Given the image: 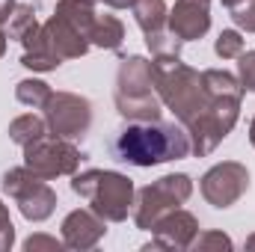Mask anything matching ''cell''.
Instances as JSON below:
<instances>
[{
  "instance_id": "cell-11",
  "label": "cell",
  "mask_w": 255,
  "mask_h": 252,
  "mask_svg": "<svg viewBox=\"0 0 255 252\" xmlns=\"http://www.w3.org/2000/svg\"><path fill=\"white\" fill-rule=\"evenodd\" d=\"M107 235V220H101L92 208H77L63 220V244L65 250H95Z\"/></svg>"
},
{
  "instance_id": "cell-8",
  "label": "cell",
  "mask_w": 255,
  "mask_h": 252,
  "mask_svg": "<svg viewBox=\"0 0 255 252\" xmlns=\"http://www.w3.org/2000/svg\"><path fill=\"white\" fill-rule=\"evenodd\" d=\"M45 122L54 136L63 139H77L83 136L92 125V104L83 95L74 92H51V98L45 101Z\"/></svg>"
},
{
  "instance_id": "cell-22",
  "label": "cell",
  "mask_w": 255,
  "mask_h": 252,
  "mask_svg": "<svg viewBox=\"0 0 255 252\" xmlns=\"http://www.w3.org/2000/svg\"><path fill=\"white\" fill-rule=\"evenodd\" d=\"M235 244H232V238L229 235H223V232H199L196 238H193L190 250L196 252H208V250H232Z\"/></svg>"
},
{
  "instance_id": "cell-21",
  "label": "cell",
  "mask_w": 255,
  "mask_h": 252,
  "mask_svg": "<svg viewBox=\"0 0 255 252\" xmlns=\"http://www.w3.org/2000/svg\"><path fill=\"white\" fill-rule=\"evenodd\" d=\"M214 51L220 60H238L244 54V36L241 30H223L214 42Z\"/></svg>"
},
{
  "instance_id": "cell-7",
  "label": "cell",
  "mask_w": 255,
  "mask_h": 252,
  "mask_svg": "<svg viewBox=\"0 0 255 252\" xmlns=\"http://www.w3.org/2000/svg\"><path fill=\"white\" fill-rule=\"evenodd\" d=\"M83 160V151L63 136H42L30 145H24V166L33 169L42 178H60V175H74Z\"/></svg>"
},
{
  "instance_id": "cell-2",
  "label": "cell",
  "mask_w": 255,
  "mask_h": 252,
  "mask_svg": "<svg viewBox=\"0 0 255 252\" xmlns=\"http://www.w3.org/2000/svg\"><path fill=\"white\" fill-rule=\"evenodd\" d=\"M110 151L119 163L139 169L160 166L169 160H181L190 154V136L178 122H128L110 142Z\"/></svg>"
},
{
  "instance_id": "cell-15",
  "label": "cell",
  "mask_w": 255,
  "mask_h": 252,
  "mask_svg": "<svg viewBox=\"0 0 255 252\" xmlns=\"http://www.w3.org/2000/svg\"><path fill=\"white\" fill-rule=\"evenodd\" d=\"M122 42H125V24L116 15H98L89 30V45L104 51H119Z\"/></svg>"
},
{
  "instance_id": "cell-25",
  "label": "cell",
  "mask_w": 255,
  "mask_h": 252,
  "mask_svg": "<svg viewBox=\"0 0 255 252\" xmlns=\"http://www.w3.org/2000/svg\"><path fill=\"white\" fill-rule=\"evenodd\" d=\"M12 244H15V226H12L9 208L0 202V252L12 250Z\"/></svg>"
},
{
  "instance_id": "cell-19",
  "label": "cell",
  "mask_w": 255,
  "mask_h": 252,
  "mask_svg": "<svg viewBox=\"0 0 255 252\" xmlns=\"http://www.w3.org/2000/svg\"><path fill=\"white\" fill-rule=\"evenodd\" d=\"M15 98H18L24 107H45V101L51 98V86H48L45 80L27 77V80H18V86H15Z\"/></svg>"
},
{
  "instance_id": "cell-28",
  "label": "cell",
  "mask_w": 255,
  "mask_h": 252,
  "mask_svg": "<svg viewBox=\"0 0 255 252\" xmlns=\"http://www.w3.org/2000/svg\"><path fill=\"white\" fill-rule=\"evenodd\" d=\"M95 3H104L110 9H130L133 6V0H95Z\"/></svg>"
},
{
  "instance_id": "cell-18",
  "label": "cell",
  "mask_w": 255,
  "mask_h": 252,
  "mask_svg": "<svg viewBox=\"0 0 255 252\" xmlns=\"http://www.w3.org/2000/svg\"><path fill=\"white\" fill-rule=\"evenodd\" d=\"M36 27H39V21H36V6H33V3H18V6L12 9L9 21H6V36L21 42V39L30 36Z\"/></svg>"
},
{
  "instance_id": "cell-14",
  "label": "cell",
  "mask_w": 255,
  "mask_h": 252,
  "mask_svg": "<svg viewBox=\"0 0 255 252\" xmlns=\"http://www.w3.org/2000/svg\"><path fill=\"white\" fill-rule=\"evenodd\" d=\"M21 48H24V54H21V65L30 68V71H57V68L63 65V57L51 48V42H48L42 24H39L30 36L21 39Z\"/></svg>"
},
{
  "instance_id": "cell-29",
  "label": "cell",
  "mask_w": 255,
  "mask_h": 252,
  "mask_svg": "<svg viewBox=\"0 0 255 252\" xmlns=\"http://www.w3.org/2000/svg\"><path fill=\"white\" fill-rule=\"evenodd\" d=\"M6 39H9V36H6V33H3V27H0V57L6 54Z\"/></svg>"
},
{
  "instance_id": "cell-30",
  "label": "cell",
  "mask_w": 255,
  "mask_h": 252,
  "mask_svg": "<svg viewBox=\"0 0 255 252\" xmlns=\"http://www.w3.org/2000/svg\"><path fill=\"white\" fill-rule=\"evenodd\" d=\"M250 142L255 145V116H253V122H250Z\"/></svg>"
},
{
  "instance_id": "cell-5",
  "label": "cell",
  "mask_w": 255,
  "mask_h": 252,
  "mask_svg": "<svg viewBox=\"0 0 255 252\" xmlns=\"http://www.w3.org/2000/svg\"><path fill=\"white\" fill-rule=\"evenodd\" d=\"M193 193V181L190 175L184 172H172V175H163L151 184L136 193V202H133V223L136 229L142 232H151V226L172 208H181Z\"/></svg>"
},
{
  "instance_id": "cell-10",
  "label": "cell",
  "mask_w": 255,
  "mask_h": 252,
  "mask_svg": "<svg viewBox=\"0 0 255 252\" xmlns=\"http://www.w3.org/2000/svg\"><path fill=\"white\" fill-rule=\"evenodd\" d=\"M151 235L154 241L145 244L142 250H190L193 238L199 235V220L190 211L172 208L151 226Z\"/></svg>"
},
{
  "instance_id": "cell-6",
  "label": "cell",
  "mask_w": 255,
  "mask_h": 252,
  "mask_svg": "<svg viewBox=\"0 0 255 252\" xmlns=\"http://www.w3.org/2000/svg\"><path fill=\"white\" fill-rule=\"evenodd\" d=\"M0 187H3L6 196L15 199L21 217L30 220V223H42V220H48L57 211V193L51 190L48 178L36 175L27 166H15V169L3 172Z\"/></svg>"
},
{
  "instance_id": "cell-31",
  "label": "cell",
  "mask_w": 255,
  "mask_h": 252,
  "mask_svg": "<svg viewBox=\"0 0 255 252\" xmlns=\"http://www.w3.org/2000/svg\"><path fill=\"white\" fill-rule=\"evenodd\" d=\"M220 3H223V6H226V9H232V6H238V3H241V0H220Z\"/></svg>"
},
{
  "instance_id": "cell-13",
  "label": "cell",
  "mask_w": 255,
  "mask_h": 252,
  "mask_svg": "<svg viewBox=\"0 0 255 252\" xmlns=\"http://www.w3.org/2000/svg\"><path fill=\"white\" fill-rule=\"evenodd\" d=\"M42 30H45V36H48L51 48H54L63 60H77V57H83V54L89 51V39H86L68 18L57 15V12L42 24Z\"/></svg>"
},
{
  "instance_id": "cell-16",
  "label": "cell",
  "mask_w": 255,
  "mask_h": 252,
  "mask_svg": "<svg viewBox=\"0 0 255 252\" xmlns=\"http://www.w3.org/2000/svg\"><path fill=\"white\" fill-rule=\"evenodd\" d=\"M139 30L148 36V33H160L166 30V18H169V9H166V0H133L130 6Z\"/></svg>"
},
{
  "instance_id": "cell-1",
  "label": "cell",
  "mask_w": 255,
  "mask_h": 252,
  "mask_svg": "<svg viewBox=\"0 0 255 252\" xmlns=\"http://www.w3.org/2000/svg\"><path fill=\"white\" fill-rule=\"evenodd\" d=\"M151 83L157 98L190 136V154H211L238 125L241 101L238 98H214L208 95L202 74L181 63V57H154L151 60Z\"/></svg>"
},
{
  "instance_id": "cell-27",
  "label": "cell",
  "mask_w": 255,
  "mask_h": 252,
  "mask_svg": "<svg viewBox=\"0 0 255 252\" xmlns=\"http://www.w3.org/2000/svg\"><path fill=\"white\" fill-rule=\"evenodd\" d=\"M15 6H18L15 0H0V27H6V21H9V15H12Z\"/></svg>"
},
{
  "instance_id": "cell-20",
  "label": "cell",
  "mask_w": 255,
  "mask_h": 252,
  "mask_svg": "<svg viewBox=\"0 0 255 252\" xmlns=\"http://www.w3.org/2000/svg\"><path fill=\"white\" fill-rule=\"evenodd\" d=\"M145 45H148V51H151V57H181V39L166 27V30H160V33H148L145 36Z\"/></svg>"
},
{
  "instance_id": "cell-3",
  "label": "cell",
  "mask_w": 255,
  "mask_h": 252,
  "mask_svg": "<svg viewBox=\"0 0 255 252\" xmlns=\"http://www.w3.org/2000/svg\"><path fill=\"white\" fill-rule=\"evenodd\" d=\"M116 110L128 122H154L163 113V101L151 83V63L145 57H125L116 71Z\"/></svg>"
},
{
  "instance_id": "cell-32",
  "label": "cell",
  "mask_w": 255,
  "mask_h": 252,
  "mask_svg": "<svg viewBox=\"0 0 255 252\" xmlns=\"http://www.w3.org/2000/svg\"><path fill=\"white\" fill-rule=\"evenodd\" d=\"M247 250H255V235L253 238H247Z\"/></svg>"
},
{
  "instance_id": "cell-26",
  "label": "cell",
  "mask_w": 255,
  "mask_h": 252,
  "mask_svg": "<svg viewBox=\"0 0 255 252\" xmlns=\"http://www.w3.org/2000/svg\"><path fill=\"white\" fill-rule=\"evenodd\" d=\"M63 247H65L63 241H57V238H48V235H33V238H27V241H24V250H27V252H39V250L60 252Z\"/></svg>"
},
{
  "instance_id": "cell-4",
  "label": "cell",
  "mask_w": 255,
  "mask_h": 252,
  "mask_svg": "<svg viewBox=\"0 0 255 252\" xmlns=\"http://www.w3.org/2000/svg\"><path fill=\"white\" fill-rule=\"evenodd\" d=\"M71 190L107 223H125L133 205V181L113 169H86L71 178Z\"/></svg>"
},
{
  "instance_id": "cell-9",
  "label": "cell",
  "mask_w": 255,
  "mask_h": 252,
  "mask_svg": "<svg viewBox=\"0 0 255 252\" xmlns=\"http://www.w3.org/2000/svg\"><path fill=\"white\" fill-rule=\"evenodd\" d=\"M199 190L205 196L208 205L214 208H232L247 190H250V169L238 160H223L217 166H211L202 181H199Z\"/></svg>"
},
{
  "instance_id": "cell-12",
  "label": "cell",
  "mask_w": 255,
  "mask_h": 252,
  "mask_svg": "<svg viewBox=\"0 0 255 252\" xmlns=\"http://www.w3.org/2000/svg\"><path fill=\"white\" fill-rule=\"evenodd\" d=\"M166 27L181 39V42H196L211 30V0H175L169 9Z\"/></svg>"
},
{
  "instance_id": "cell-23",
  "label": "cell",
  "mask_w": 255,
  "mask_h": 252,
  "mask_svg": "<svg viewBox=\"0 0 255 252\" xmlns=\"http://www.w3.org/2000/svg\"><path fill=\"white\" fill-rule=\"evenodd\" d=\"M229 12H232V21L241 33H255V0H241Z\"/></svg>"
},
{
  "instance_id": "cell-17",
  "label": "cell",
  "mask_w": 255,
  "mask_h": 252,
  "mask_svg": "<svg viewBox=\"0 0 255 252\" xmlns=\"http://www.w3.org/2000/svg\"><path fill=\"white\" fill-rule=\"evenodd\" d=\"M45 133H48V122H45V116H36V113H24V116L9 122V139L18 142L21 148L42 139Z\"/></svg>"
},
{
  "instance_id": "cell-24",
  "label": "cell",
  "mask_w": 255,
  "mask_h": 252,
  "mask_svg": "<svg viewBox=\"0 0 255 252\" xmlns=\"http://www.w3.org/2000/svg\"><path fill=\"white\" fill-rule=\"evenodd\" d=\"M238 80L244 89L255 92V51H247L238 57Z\"/></svg>"
}]
</instances>
